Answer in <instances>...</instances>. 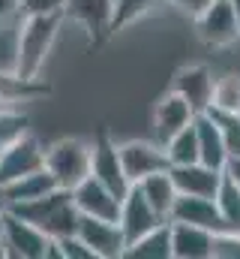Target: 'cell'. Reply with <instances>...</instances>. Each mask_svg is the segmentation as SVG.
Instances as JSON below:
<instances>
[{
  "mask_svg": "<svg viewBox=\"0 0 240 259\" xmlns=\"http://www.w3.org/2000/svg\"><path fill=\"white\" fill-rule=\"evenodd\" d=\"M6 211H12L15 217L33 223L36 229H42L48 238H63V235H72L75 226H78V208L72 202V190H51L48 196H39V199H30V202H18V205H9Z\"/></svg>",
  "mask_w": 240,
  "mask_h": 259,
  "instance_id": "obj_2",
  "label": "cell"
},
{
  "mask_svg": "<svg viewBox=\"0 0 240 259\" xmlns=\"http://www.w3.org/2000/svg\"><path fill=\"white\" fill-rule=\"evenodd\" d=\"M27 115L21 112V109H15V106H0V151L6 148V145H12L18 136H24L27 133Z\"/></svg>",
  "mask_w": 240,
  "mask_h": 259,
  "instance_id": "obj_28",
  "label": "cell"
},
{
  "mask_svg": "<svg viewBox=\"0 0 240 259\" xmlns=\"http://www.w3.org/2000/svg\"><path fill=\"white\" fill-rule=\"evenodd\" d=\"M231 6H234V18H237V27H240V0H231Z\"/></svg>",
  "mask_w": 240,
  "mask_h": 259,
  "instance_id": "obj_35",
  "label": "cell"
},
{
  "mask_svg": "<svg viewBox=\"0 0 240 259\" xmlns=\"http://www.w3.org/2000/svg\"><path fill=\"white\" fill-rule=\"evenodd\" d=\"M45 169L54 175L57 187L72 190L90 175V142L87 139H60L51 148H45Z\"/></svg>",
  "mask_w": 240,
  "mask_h": 259,
  "instance_id": "obj_3",
  "label": "cell"
},
{
  "mask_svg": "<svg viewBox=\"0 0 240 259\" xmlns=\"http://www.w3.org/2000/svg\"><path fill=\"white\" fill-rule=\"evenodd\" d=\"M111 9L114 0H63V18L78 21L96 46L111 36Z\"/></svg>",
  "mask_w": 240,
  "mask_h": 259,
  "instance_id": "obj_11",
  "label": "cell"
},
{
  "mask_svg": "<svg viewBox=\"0 0 240 259\" xmlns=\"http://www.w3.org/2000/svg\"><path fill=\"white\" fill-rule=\"evenodd\" d=\"M45 94H51V88L42 78H24L15 69L0 72V106H21V103L39 100Z\"/></svg>",
  "mask_w": 240,
  "mask_h": 259,
  "instance_id": "obj_20",
  "label": "cell"
},
{
  "mask_svg": "<svg viewBox=\"0 0 240 259\" xmlns=\"http://www.w3.org/2000/svg\"><path fill=\"white\" fill-rule=\"evenodd\" d=\"M222 172H225V175H228V178L240 187V154H234V157H228V160H225Z\"/></svg>",
  "mask_w": 240,
  "mask_h": 259,
  "instance_id": "obj_33",
  "label": "cell"
},
{
  "mask_svg": "<svg viewBox=\"0 0 240 259\" xmlns=\"http://www.w3.org/2000/svg\"><path fill=\"white\" fill-rule=\"evenodd\" d=\"M15 12H21V0H0V21L12 18Z\"/></svg>",
  "mask_w": 240,
  "mask_h": 259,
  "instance_id": "obj_34",
  "label": "cell"
},
{
  "mask_svg": "<svg viewBox=\"0 0 240 259\" xmlns=\"http://www.w3.org/2000/svg\"><path fill=\"white\" fill-rule=\"evenodd\" d=\"M210 259H240V232H234V229L213 232Z\"/></svg>",
  "mask_w": 240,
  "mask_h": 259,
  "instance_id": "obj_29",
  "label": "cell"
},
{
  "mask_svg": "<svg viewBox=\"0 0 240 259\" xmlns=\"http://www.w3.org/2000/svg\"><path fill=\"white\" fill-rule=\"evenodd\" d=\"M51 190H57V181L54 175L42 166L36 172H27L9 184H3V196H6V208L9 205H18V202H30V199H39V196H48Z\"/></svg>",
  "mask_w": 240,
  "mask_h": 259,
  "instance_id": "obj_19",
  "label": "cell"
},
{
  "mask_svg": "<svg viewBox=\"0 0 240 259\" xmlns=\"http://www.w3.org/2000/svg\"><path fill=\"white\" fill-rule=\"evenodd\" d=\"M213 109H225V112H237L240 115V75L228 72L222 78L213 81V97H210Z\"/></svg>",
  "mask_w": 240,
  "mask_h": 259,
  "instance_id": "obj_26",
  "label": "cell"
},
{
  "mask_svg": "<svg viewBox=\"0 0 240 259\" xmlns=\"http://www.w3.org/2000/svg\"><path fill=\"white\" fill-rule=\"evenodd\" d=\"M60 247V256L63 259H96L93 256V250L72 232V235H63V238H54Z\"/></svg>",
  "mask_w": 240,
  "mask_h": 259,
  "instance_id": "obj_30",
  "label": "cell"
},
{
  "mask_svg": "<svg viewBox=\"0 0 240 259\" xmlns=\"http://www.w3.org/2000/svg\"><path fill=\"white\" fill-rule=\"evenodd\" d=\"M168 223H192V226H204L210 232H225V223H222L216 202L210 196L177 193L168 208Z\"/></svg>",
  "mask_w": 240,
  "mask_h": 259,
  "instance_id": "obj_13",
  "label": "cell"
},
{
  "mask_svg": "<svg viewBox=\"0 0 240 259\" xmlns=\"http://www.w3.org/2000/svg\"><path fill=\"white\" fill-rule=\"evenodd\" d=\"M120 154V166H123V175L129 178V184H138L141 178L153 175V172H165L171 163L165 157V148L159 142H144V139H132V142H123L117 145Z\"/></svg>",
  "mask_w": 240,
  "mask_h": 259,
  "instance_id": "obj_5",
  "label": "cell"
},
{
  "mask_svg": "<svg viewBox=\"0 0 240 259\" xmlns=\"http://www.w3.org/2000/svg\"><path fill=\"white\" fill-rule=\"evenodd\" d=\"M168 3H171V6H177V12H183L186 18H192V21H195V18H198L210 3H213V0H168Z\"/></svg>",
  "mask_w": 240,
  "mask_h": 259,
  "instance_id": "obj_31",
  "label": "cell"
},
{
  "mask_svg": "<svg viewBox=\"0 0 240 259\" xmlns=\"http://www.w3.org/2000/svg\"><path fill=\"white\" fill-rule=\"evenodd\" d=\"M126 259H171V223H159L153 226L150 232H144L141 238L129 241L126 250H123Z\"/></svg>",
  "mask_w": 240,
  "mask_h": 259,
  "instance_id": "obj_21",
  "label": "cell"
},
{
  "mask_svg": "<svg viewBox=\"0 0 240 259\" xmlns=\"http://www.w3.org/2000/svg\"><path fill=\"white\" fill-rule=\"evenodd\" d=\"M0 241L6 247V256H12V259H45V250H48L51 238L42 229H36L33 223L15 217L12 211H3Z\"/></svg>",
  "mask_w": 240,
  "mask_h": 259,
  "instance_id": "obj_4",
  "label": "cell"
},
{
  "mask_svg": "<svg viewBox=\"0 0 240 259\" xmlns=\"http://www.w3.org/2000/svg\"><path fill=\"white\" fill-rule=\"evenodd\" d=\"M63 9V0H21V12H54Z\"/></svg>",
  "mask_w": 240,
  "mask_h": 259,
  "instance_id": "obj_32",
  "label": "cell"
},
{
  "mask_svg": "<svg viewBox=\"0 0 240 259\" xmlns=\"http://www.w3.org/2000/svg\"><path fill=\"white\" fill-rule=\"evenodd\" d=\"M159 0H114V9H111V33H117L123 30L126 24H132V21H138L141 15H147L153 6H156Z\"/></svg>",
  "mask_w": 240,
  "mask_h": 259,
  "instance_id": "obj_27",
  "label": "cell"
},
{
  "mask_svg": "<svg viewBox=\"0 0 240 259\" xmlns=\"http://www.w3.org/2000/svg\"><path fill=\"white\" fill-rule=\"evenodd\" d=\"M213 202H216V211H219L225 229L240 232V187L225 175V172H222V178H219V187H216V193H213Z\"/></svg>",
  "mask_w": 240,
  "mask_h": 259,
  "instance_id": "obj_23",
  "label": "cell"
},
{
  "mask_svg": "<svg viewBox=\"0 0 240 259\" xmlns=\"http://www.w3.org/2000/svg\"><path fill=\"white\" fill-rule=\"evenodd\" d=\"M42 166H45V148L39 145L36 136L24 133V136H18L12 145H6L0 151V187L21 178V175H27V172L42 169Z\"/></svg>",
  "mask_w": 240,
  "mask_h": 259,
  "instance_id": "obj_6",
  "label": "cell"
},
{
  "mask_svg": "<svg viewBox=\"0 0 240 259\" xmlns=\"http://www.w3.org/2000/svg\"><path fill=\"white\" fill-rule=\"evenodd\" d=\"M192 118H195V112L189 109V103H186L180 94L168 91V94L156 103V109H153V130H156V142H159V145H165V142H168V139H174L186 124H192Z\"/></svg>",
  "mask_w": 240,
  "mask_h": 259,
  "instance_id": "obj_15",
  "label": "cell"
},
{
  "mask_svg": "<svg viewBox=\"0 0 240 259\" xmlns=\"http://www.w3.org/2000/svg\"><path fill=\"white\" fill-rule=\"evenodd\" d=\"M75 235L93 250L96 259H120L126 250V238L120 232L114 220H102V217H90V214H78V226Z\"/></svg>",
  "mask_w": 240,
  "mask_h": 259,
  "instance_id": "obj_7",
  "label": "cell"
},
{
  "mask_svg": "<svg viewBox=\"0 0 240 259\" xmlns=\"http://www.w3.org/2000/svg\"><path fill=\"white\" fill-rule=\"evenodd\" d=\"M213 72L207 69L204 64H192V66H183L177 75H174V84H171V91L180 94L186 103H189V109L198 115V112H204L207 106H210V97H213Z\"/></svg>",
  "mask_w": 240,
  "mask_h": 259,
  "instance_id": "obj_14",
  "label": "cell"
},
{
  "mask_svg": "<svg viewBox=\"0 0 240 259\" xmlns=\"http://www.w3.org/2000/svg\"><path fill=\"white\" fill-rule=\"evenodd\" d=\"M165 157L171 166H189L198 163V136H195V124H186L174 139H168L165 145Z\"/></svg>",
  "mask_w": 240,
  "mask_h": 259,
  "instance_id": "obj_24",
  "label": "cell"
},
{
  "mask_svg": "<svg viewBox=\"0 0 240 259\" xmlns=\"http://www.w3.org/2000/svg\"><path fill=\"white\" fill-rule=\"evenodd\" d=\"M168 175L174 181V190L186 196H210L216 193L222 172L210 169L204 163H189V166H168Z\"/></svg>",
  "mask_w": 240,
  "mask_h": 259,
  "instance_id": "obj_16",
  "label": "cell"
},
{
  "mask_svg": "<svg viewBox=\"0 0 240 259\" xmlns=\"http://www.w3.org/2000/svg\"><path fill=\"white\" fill-rule=\"evenodd\" d=\"M63 21H66L63 9H54V12H21V27H18V39H15V64H12V69L18 75L39 78Z\"/></svg>",
  "mask_w": 240,
  "mask_h": 259,
  "instance_id": "obj_1",
  "label": "cell"
},
{
  "mask_svg": "<svg viewBox=\"0 0 240 259\" xmlns=\"http://www.w3.org/2000/svg\"><path fill=\"white\" fill-rule=\"evenodd\" d=\"M90 175L99 178L111 193H117L120 199L126 196V190L132 187L129 178L123 175V166H120V154H117V145L108 139L105 130L96 133V139L90 142Z\"/></svg>",
  "mask_w": 240,
  "mask_h": 259,
  "instance_id": "obj_8",
  "label": "cell"
},
{
  "mask_svg": "<svg viewBox=\"0 0 240 259\" xmlns=\"http://www.w3.org/2000/svg\"><path fill=\"white\" fill-rule=\"evenodd\" d=\"M6 211V196H3V187H0V214Z\"/></svg>",
  "mask_w": 240,
  "mask_h": 259,
  "instance_id": "obj_36",
  "label": "cell"
},
{
  "mask_svg": "<svg viewBox=\"0 0 240 259\" xmlns=\"http://www.w3.org/2000/svg\"><path fill=\"white\" fill-rule=\"evenodd\" d=\"M213 232L192 223H171V259H210Z\"/></svg>",
  "mask_w": 240,
  "mask_h": 259,
  "instance_id": "obj_17",
  "label": "cell"
},
{
  "mask_svg": "<svg viewBox=\"0 0 240 259\" xmlns=\"http://www.w3.org/2000/svg\"><path fill=\"white\" fill-rule=\"evenodd\" d=\"M198 36L207 46H231L240 36L237 18H234V6L231 0H213L198 18H195Z\"/></svg>",
  "mask_w": 240,
  "mask_h": 259,
  "instance_id": "obj_10",
  "label": "cell"
},
{
  "mask_svg": "<svg viewBox=\"0 0 240 259\" xmlns=\"http://www.w3.org/2000/svg\"><path fill=\"white\" fill-rule=\"evenodd\" d=\"M192 124H195V136H198V163H204V166L222 172V166H225V160H228V151H225V142H222L219 127H216L204 112H198V115L192 118Z\"/></svg>",
  "mask_w": 240,
  "mask_h": 259,
  "instance_id": "obj_18",
  "label": "cell"
},
{
  "mask_svg": "<svg viewBox=\"0 0 240 259\" xmlns=\"http://www.w3.org/2000/svg\"><path fill=\"white\" fill-rule=\"evenodd\" d=\"M0 229H3V214H0Z\"/></svg>",
  "mask_w": 240,
  "mask_h": 259,
  "instance_id": "obj_37",
  "label": "cell"
},
{
  "mask_svg": "<svg viewBox=\"0 0 240 259\" xmlns=\"http://www.w3.org/2000/svg\"><path fill=\"white\" fill-rule=\"evenodd\" d=\"M159 223H165V220L150 208V202L132 184L126 190V196L120 199V214H117V226H120V232H123V238H126V244L135 241V238H141L144 232H150Z\"/></svg>",
  "mask_w": 240,
  "mask_h": 259,
  "instance_id": "obj_9",
  "label": "cell"
},
{
  "mask_svg": "<svg viewBox=\"0 0 240 259\" xmlns=\"http://www.w3.org/2000/svg\"><path fill=\"white\" fill-rule=\"evenodd\" d=\"M72 202L78 208V214H90V217H102V220H114L120 214V196L111 193L99 178L87 175L81 184L72 187Z\"/></svg>",
  "mask_w": 240,
  "mask_h": 259,
  "instance_id": "obj_12",
  "label": "cell"
},
{
  "mask_svg": "<svg viewBox=\"0 0 240 259\" xmlns=\"http://www.w3.org/2000/svg\"><path fill=\"white\" fill-rule=\"evenodd\" d=\"M141 196L150 202V208L162 217V220H168V208H171V202H174V181H171V175H168V169L165 172H153V175H147V178H141L138 184H135Z\"/></svg>",
  "mask_w": 240,
  "mask_h": 259,
  "instance_id": "obj_22",
  "label": "cell"
},
{
  "mask_svg": "<svg viewBox=\"0 0 240 259\" xmlns=\"http://www.w3.org/2000/svg\"><path fill=\"white\" fill-rule=\"evenodd\" d=\"M204 115L219 127L228 157L240 154V115H237V112H225V109H213V106H207V109H204Z\"/></svg>",
  "mask_w": 240,
  "mask_h": 259,
  "instance_id": "obj_25",
  "label": "cell"
}]
</instances>
